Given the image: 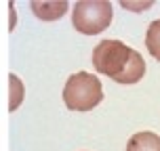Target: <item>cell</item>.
Here are the masks:
<instances>
[{"instance_id":"obj_6","label":"cell","mask_w":160,"mask_h":151,"mask_svg":"<svg viewBox=\"0 0 160 151\" xmlns=\"http://www.w3.org/2000/svg\"><path fill=\"white\" fill-rule=\"evenodd\" d=\"M145 46L150 50V55L160 61V19L152 21L150 27H148V32H145Z\"/></svg>"},{"instance_id":"obj_5","label":"cell","mask_w":160,"mask_h":151,"mask_svg":"<svg viewBox=\"0 0 160 151\" xmlns=\"http://www.w3.org/2000/svg\"><path fill=\"white\" fill-rule=\"evenodd\" d=\"M127 151H160V136L156 132H137L128 139Z\"/></svg>"},{"instance_id":"obj_1","label":"cell","mask_w":160,"mask_h":151,"mask_svg":"<svg viewBox=\"0 0 160 151\" xmlns=\"http://www.w3.org/2000/svg\"><path fill=\"white\" fill-rule=\"evenodd\" d=\"M93 67L118 84H137L145 76V61L120 40H101L93 50Z\"/></svg>"},{"instance_id":"obj_3","label":"cell","mask_w":160,"mask_h":151,"mask_svg":"<svg viewBox=\"0 0 160 151\" xmlns=\"http://www.w3.org/2000/svg\"><path fill=\"white\" fill-rule=\"evenodd\" d=\"M112 23V4L108 0H78L72 11V25L84 36H97Z\"/></svg>"},{"instance_id":"obj_2","label":"cell","mask_w":160,"mask_h":151,"mask_svg":"<svg viewBox=\"0 0 160 151\" xmlns=\"http://www.w3.org/2000/svg\"><path fill=\"white\" fill-rule=\"evenodd\" d=\"M103 101L101 80L87 72L70 76L63 86V103L72 111H91Z\"/></svg>"},{"instance_id":"obj_4","label":"cell","mask_w":160,"mask_h":151,"mask_svg":"<svg viewBox=\"0 0 160 151\" xmlns=\"http://www.w3.org/2000/svg\"><path fill=\"white\" fill-rule=\"evenodd\" d=\"M30 8H32L34 15L38 19H42V21H55V19H59V17H63L68 13V2L65 0H51V2L36 0V2L30 4Z\"/></svg>"},{"instance_id":"obj_7","label":"cell","mask_w":160,"mask_h":151,"mask_svg":"<svg viewBox=\"0 0 160 151\" xmlns=\"http://www.w3.org/2000/svg\"><path fill=\"white\" fill-rule=\"evenodd\" d=\"M8 84H11V101H8V111H15L17 107L21 105V101H23V84H21V80L17 78L15 73H11Z\"/></svg>"}]
</instances>
